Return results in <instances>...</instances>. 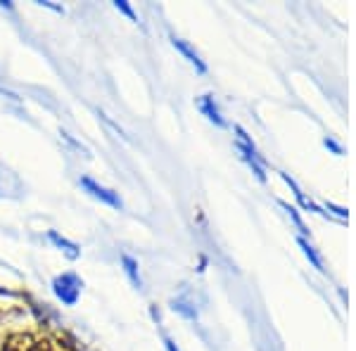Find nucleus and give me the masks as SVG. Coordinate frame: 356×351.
I'll return each mask as SVG.
<instances>
[{"instance_id": "f257e3e1", "label": "nucleus", "mask_w": 356, "mask_h": 351, "mask_svg": "<svg viewBox=\"0 0 356 351\" xmlns=\"http://www.w3.org/2000/svg\"><path fill=\"white\" fill-rule=\"evenodd\" d=\"M55 295L65 304H76L79 295H81V280L72 273L60 275V278L55 280Z\"/></svg>"}, {"instance_id": "f03ea898", "label": "nucleus", "mask_w": 356, "mask_h": 351, "mask_svg": "<svg viewBox=\"0 0 356 351\" xmlns=\"http://www.w3.org/2000/svg\"><path fill=\"white\" fill-rule=\"evenodd\" d=\"M81 186H83V190H88V195H93V197H95V199H100V202L110 204L112 209H122V206H124L122 197H119L117 193H112V190L97 186V183H95V181H90V178H81Z\"/></svg>"}, {"instance_id": "7ed1b4c3", "label": "nucleus", "mask_w": 356, "mask_h": 351, "mask_svg": "<svg viewBox=\"0 0 356 351\" xmlns=\"http://www.w3.org/2000/svg\"><path fill=\"white\" fill-rule=\"evenodd\" d=\"M171 43H174V48L178 50V53H183V55L188 57V62H191V65H195V69H197L200 74L207 72V65L202 62V57L197 55V50L191 48V43H186L183 38H178V36H171Z\"/></svg>"}, {"instance_id": "20e7f679", "label": "nucleus", "mask_w": 356, "mask_h": 351, "mask_svg": "<svg viewBox=\"0 0 356 351\" xmlns=\"http://www.w3.org/2000/svg\"><path fill=\"white\" fill-rule=\"evenodd\" d=\"M200 109H202V114L209 119L211 124L226 126V119L221 117L219 107H216V102H214V97H211V95H202V100H200Z\"/></svg>"}, {"instance_id": "39448f33", "label": "nucleus", "mask_w": 356, "mask_h": 351, "mask_svg": "<svg viewBox=\"0 0 356 351\" xmlns=\"http://www.w3.org/2000/svg\"><path fill=\"white\" fill-rule=\"evenodd\" d=\"M297 245H300V247H302L304 256H307V259H309V261H312V266H314V268H318V270H321V273H325V266H323V259H321V254H318V252H316V247H314L312 243H309V240H307V238H302V235H300V238H297Z\"/></svg>"}, {"instance_id": "423d86ee", "label": "nucleus", "mask_w": 356, "mask_h": 351, "mask_svg": "<svg viewBox=\"0 0 356 351\" xmlns=\"http://www.w3.org/2000/svg\"><path fill=\"white\" fill-rule=\"evenodd\" d=\"M122 263H124V270H126V275H129L131 285L140 290V287H143V280H140V270H138V263H136L131 256H122Z\"/></svg>"}, {"instance_id": "0eeeda50", "label": "nucleus", "mask_w": 356, "mask_h": 351, "mask_svg": "<svg viewBox=\"0 0 356 351\" xmlns=\"http://www.w3.org/2000/svg\"><path fill=\"white\" fill-rule=\"evenodd\" d=\"M50 240H53V243H55L57 247H60V250H65L72 259H74V256H79V247H76V245H72V243H69V240H65V238H60V235H57L55 230H50Z\"/></svg>"}, {"instance_id": "6e6552de", "label": "nucleus", "mask_w": 356, "mask_h": 351, "mask_svg": "<svg viewBox=\"0 0 356 351\" xmlns=\"http://www.w3.org/2000/svg\"><path fill=\"white\" fill-rule=\"evenodd\" d=\"M280 204H283V209L288 211V216L292 218V223H295V228L300 230V233H302V238H304V235H307L309 230H307V226H304V221L300 218V214H297V209H295V206H290L288 202H280Z\"/></svg>"}, {"instance_id": "1a4fd4ad", "label": "nucleus", "mask_w": 356, "mask_h": 351, "mask_svg": "<svg viewBox=\"0 0 356 351\" xmlns=\"http://www.w3.org/2000/svg\"><path fill=\"white\" fill-rule=\"evenodd\" d=\"M114 8H117V10H122L124 15H129V19L138 22V17H136L134 10H131V5H129V3H124V0H119V3H114Z\"/></svg>"}, {"instance_id": "9d476101", "label": "nucleus", "mask_w": 356, "mask_h": 351, "mask_svg": "<svg viewBox=\"0 0 356 351\" xmlns=\"http://www.w3.org/2000/svg\"><path fill=\"white\" fill-rule=\"evenodd\" d=\"M323 142H325V147H330V149H332V152H335V154H342V147H340V145H337V142H335V140H330V138H325V140H323Z\"/></svg>"}, {"instance_id": "9b49d317", "label": "nucleus", "mask_w": 356, "mask_h": 351, "mask_svg": "<svg viewBox=\"0 0 356 351\" xmlns=\"http://www.w3.org/2000/svg\"><path fill=\"white\" fill-rule=\"evenodd\" d=\"M164 347H166V351H178V347H176L174 342H171L169 337H164Z\"/></svg>"}]
</instances>
